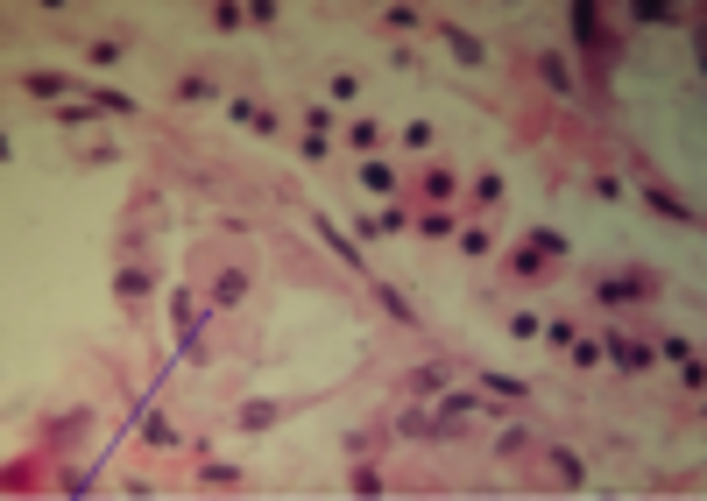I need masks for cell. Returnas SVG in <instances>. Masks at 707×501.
<instances>
[{
  "mask_svg": "<svg viewBox=\"0 0 707 501\" xmlns=\"http://www.w3.org/2000/svg\"><path fill=\"white\" fill-rule=\"evenodd\" d=\"M651 297H658V276H644V268H629V276H601V283H595V304H608V311L651 304Z\"/></svg>",
  "mask_w": 707,
  "mask_h": 501,
  "instance_id": "6da1fadb",
  "label": "cell"
},
{
  "mask_svg": "<svg viewBox=\"0 0 707 501\" xmlns=\"http://www.w3.org/2000/svg\"><path fill=\"white\" fill-rule=\"evenodd\" d=\"M601 360H616L623 374H644L658 360V346H644V339H629V332H601Z\"/></svg>",
  "mask_w": 707,
  "mask_h": 501,
  "instance_id": "7a4b0ae2",
  "label": "cell"
},
{
  "mask_svg": "<svg viewBox=\"0 0 707 501\" xmlns=\"http://www.w3.org/2000/svg\"><path fill=\"white\" fill-rule=\"evenodd\" d=\"M438 43H446V50L460 57L467 71H474V64H489V43H481V36H474L467 22H438Z\"/></svg>",
  "mask_w": 707,
  "mask_h": 501,
  "instance_id": "3957f363",
  "label": "cell"
},
{
  "mask_svg": "<svg viewBox=\"0 0 707 501\" xmlns=\"http://www.w3.org/2000/svg\"><path fill=\"white\" fill-rule=\"evenodd\" d=\"M637 198H644V205H651L658 219H680V226H701V205H686L680 191H665V184H644Z\"/></svg>",
  "mask_w": 707,
  "mask_h": 501,
  "instance_id": "277c9868",
  "label": "cell"
},
{
  "mask_svg": "<svg viewBox=\"0 0 707 501\" xmlns=\"http://www.w3.org/2000/svg\"><path fill=\"white\" fill-rule=\"evenodd\" d=\"M311 226H319V240H326V247L354 268V276H368V255H361V240H347V234H340V226L326 219V212H311Z\"/></svg>",
  "mask_w": 707,
  "mask_h": 501,
  "instance_id": "5b68a950",
  "label": "cell"
},
{
  "mask_svg": "<svg viewBox=\"0 0 707 501\" xmlns=\"http://www.w3.org/2000/svg\"><path fill=\"white\" fill-rule=\"evenodd\" d=\"M28 99H43V106H71V92H79V78H64V71H28Z\"/></svg>",
  "mask_w": 707,
  "mask_h": 501,
  "instance_id": "8992f818",
  "label": "cell"
},
{
  "mask_svg": "<svg viewBox=\"0 0 707 501\" xmlns=\"http://www.w3.org/2000/svg\"><path fill=\"white\" fill-rule=\"evenodd\" d=\"M573 43H580V50H608V28H601L595 0H573Z\"/></svg>",
  "mask_w": 707,
  "mask_h": 501,
  "instance_id": "52a82bcc",
  "label": "cell"
},
{
  "mask_svg": "<svg viewBox=\"0 0 707 501\" xmlns=\"http://www.w3.org/2000/svg\"><path fill=\"white\" fill-rule=\"evenodd\" d=\"M467 417H481V396H474V389L438 396V431H467Z\"/></svg>",
  "mask_w": 707,
  "mask_h": 501,
  "instance_id": "ba28073f",
  "label": "cell"
},
{
  "mask_svg": "<svg viewBox=\"0 0 707 501\" xmlns=\"http://www.w3.org/2000/svg\"><path fill=\"white\" fill-rule=\"evenodd\" d=\"M417 198H425V205H453V198H460V177H453V170H425V177H417Z\"/></svg>",
  "mask_w": 707,
  "mask_h": 501,
  "instance_id": "9c48e42d",
  "label": "cell"
},
{
  "mask_svg": "<svg viewBox=\"0 0 707 501\" xmlns=\"http://www.w3.org/2000/svg\"><path fill=\"white\" fill-rule=\"evenodd\" d=\"M340 141H347L354 156H375V149H382V128H375V120H368V113H354V120H347V134H340Z\"/></svg>",
  "mask_w": 707,
  "mask_h": 501,
  "instance_id": "30bf717a",
  "label": "cell"
},
{
  "mask_svg": "<svg viewBox=\"0 0 707 501\" xmlns=\"http://www.w3.org/2000/svg\"><path fill=\"white\" fill-rule=\"evenodd\" d=\"M538 71H544V85H552L559 99H573V92H580V85H573V64H566L559 50H544V57H538Z\"/></svg>",
  "mask_w": 707,
  "mask_h": 501,
  "instance_id": "8fae6325",
  "label": "cell"
},
{
  "mask_svg": "<svg viewBox=\"0 0 707 501\" xmlns=\"http://www.w3.org/2000/svg\"><path fill=\"white\" fill-rule=\"evenodd\" d=\"M121 57H128V36H92V43H85V64H100V71L121 64Z\"/></svg>",
  "mask_w": 707,
  "mask_h": 501,
  "instance_id": "7c38bea8",
  "label": "cell"
},
{
  "mask_svg": "<svg viewBox=\"0 0 707 501\" xmlns=\"http://www.w3.org/2000/svg\"><path fill=\"white\" fill-rule=\"evenodd\" d=\"M241 297H248V276H241V268H219V283H213V304H219V311H234Z\"/></svg>",
  "mask_w": 707,
  "mask_h": 501,
  "instance_id": "4fadbf2b",
  "label": "cell"
},
{
  "mask_svg": "<svg viewBox=\"0 0 707 501\" xmlns=\"http://www.w3.org/2000/svg\"><path fill=\"white\" fill-rule=\"evenodd\" d=\"M227 113H234V128H262V134H276V113H269V106H255V99H234Z\"/></svg>",
  "mask_w": 707,
  "mask_h": 501,
  "instance_id": "5bb4252c",
  "label": "cell"
},
{
  "mask_svg": "<svg viewBox=\"0 0 707 501\" xmlns=\"http://www.w3.org/2000/svg\"><path fill=\"white\" fill-rule=\"evenodd\" d=\"M198 480H206V487H213V495H234V487H241V466H227V459H206V474H198Z\"/></svg>",
  "mask_w": 707,
  "mask_h": 501,
  "instance_id": "9a60e30c",
  "label": "cell"
},
{
  "mask_svg": "<svg viewBox=\"0 0 707 501\" xmlns=\"http://www.w3.org/2000/svg\"><path fill=\"white\" fill-rule=\"evenodd\" d=\"M276 417H283V402H269V396H255V402H241V431H269Z\"/></svg>",
  "mask_w": 707,
  "mask_h": 501,
  "instance_id": "2e32d148",
  "label": "cell"
},
{
  "mask_svg": "<svg viewBox=\"0 0 707 501\" xmlns=\"http://www.w3.org/2000/svg\"><path fill=\"white\" fill-rule=\"evenodd\" d=\"M375 304H382L389 318H396V325H417V311H410V297L396 290V283H375Z\"/></svg>",
  "mask_w": 707,
  "mask_h": 501,
  "instance_id": "e0dca14e",
  "label": "cell"
},
{
  "mask_svg": "<svg viewBox=\"0 0 707 501\" xmlns=\"http://www.w3.org/2000/svg\"><path fill=\"white\" fill-rule=\"evenodd\" d=\"M85 99L100 106V113H128V120H135V99H128V92H113V85H85Z\"/></svg>",
  "mask_w": 707,
  "mask_h": 501,
  "instance_id": "ac0fdd59",
  "label": "cell"
},
{
  "mask_svg": "<svg viewBox=\"0 0 707 501\" xmlns=\"http://www.w3.org/2000/svg\"><path fill=\"white\" fill-rule=\"evenodd\" d=\"M481 389H489V396H502V402H531V389H523V381H517V374H481Z\"/></svg>",
  "mask_w": 707,
  "mask_h": 501,
  "instance_id": "d6986e66",
  "label": "cell"
},
{
  "mask_svg": "<svg viewBox=\"0 0 707 501\" xmlns=\"http://www.w3.org/2000/svg\"><path fill=\"white\" fill-rule=\"evenodd\" d=\"M523 240H531V247H538L544 262H552V255H573V240L559 234V226H531V234H523Z\"/></svg>",
  "mask_w": 707,
  "mask_h": 501,
  "instance_id": "ffe728a7",
  "label": "cell"
},
{
  "mask_svg": "<svg viewBox=\"0 0 707 501\" xmlns=\"http://www.w3.org/2000/svg\"><path fill=\"white\" fill-rule=\"evenodd\" d=\"M396 438H438V417H425V410H404V417H396Z\"/></svg>",
  "mask_w": 707,
  "mask_h": 501,
  "instance_id": "44dd1931",
  "label": "cell"
},
{
  "mask_svg": "<svg viewBox=\"0 0 707 501\" xmlns=\"http://www.w3.org/2000/svg\"><path fill=\"white\" fill-rule=\"evenodd\" d=\"M149 283H156L149 268H121V276H113V297H149Z\"/></svg>",
  "mask_w": 707,
  "mask_h": 501,
  "instance_id": "7402d4cb",
  "label": "cell"
},
{
  "mask_svg": "<svg viewBox=\"0 0 707 501\" xmlns=\"http://www.w3.org/2000/svg\"><path fill=\"white\" fill-rule=\"evenodd\" d=\"M417 234L446 240V234H453V212H446V205H425V212H417Z\"/></svg>",
  "mask_w": 707,
  "mask_h": 501,
  "instance_id": "603a6c76",
  "label": "cell"
},
{
  "mask_svg": "<svg viewBox=\"0 0 707 501\" xmlns=\"http://www.w3.org/2000/svg\"><path fill=\"white\" fill-rule=\"evenodd\" d=\"M361 191H396V170H389V162H361Z\"/></svg>",
  "mask_w": 707,
  "mask_h": 501,
  "instance_id": "cb8c5ba5",
  "label": "cell"
},
{
  "mask_svg": "<svg viewBox=\"0 0 707 501\" xmlns=\"http://www.w3.org/2000/svg\"><path fill=\"white\" fill-rule=\"evenodd\" d=\"M467 205H502V177H495V170H481V177H474V198H467Z\"/></svg>",
  "mask_w": 707,
  "mask_h": 501,
  "instance_id": "d4e9b609",
  "label": "cell"
},
{
  "mask_svg": "<svg viewBox=\"0 0 707 501\" xmlns=\"http://www.w3.org/2000/svg\"><path fill=\"white\" fill-rule=\"evenodd\" d=\"M552 474H559V487H580V480H587V466H580V459L559 445V452H552Z\"/></svg>",
  "mask_w": 707,
  "mask_h": 501,
  "instance_id": "484cf974",
  "label": "cell"
},
{
  "mask_svg": "<svg viewBox=\"0 0 707 501\" xmlns=\"http://www.w3.org/2000/svg\"><path fill=\"white\" fill-rule=\"evenodd\" d=\"M460 255H467V262L495 255V234H489V226H467V234H460Z\"/></svg>",
  "mask_w": 707,
  "mask_h": 501,
  "instance_id": "4316f807",
  "label": "cell"
},
{
  "mask_svg": "<svg viewBox=\"0 0 707 501\" xmlns=\"http://www.w3.org/2000/svg\"><path fill=\"white\" fill-rule=\"evenodd\" d=\"M510 276H544V255L531 240H517V255H510Z\"/></svg>",
  "mask_w": 707,
  "mask_h": 501,
  "instance_id": "83f0119b",
  "label": "cell"
},
{
  "mask_svg": "<svg viewBox=\"0 0 707 501\" xmlns=\"http://www.w3.org/2000/svg\"><path fill=\"white\" fill-rule=\"evenodd\" d=\"M410 389H425V396H438V389H446V360H425V368L410 374Z\"/></svg>",
  "mask_w": 707,
  "mask_h": 501,
  "instance_id": "f1b7e54d",
  "label": "cell"
},
{
  "mask_svg": "<svg viewBox=\"0 0 707 501\" xmlns=\"http://www.w3.org/2000/svg\"><path fill=\"white\" fill-rule=\"evenodd\" d=\"M142 438H149L156 452H170V445H177V423H170V417H149V423H142Z\"/></svg>",
  "mask_w": 707,
  "mask_h": 501,
  "instance_id": "f546056e",
  "label": "cell"
},
{
  "mask_svg": "<svg viewBox=\"0 0 707 501\" xmlns=\"http://www.w3.org/2000/svg\"><path fill=\"white\" fill-rule=\"evenodd\" d=\"M326 92H332V106H354V92H361V78H354V71H332V78H326Z\"/></svg>",
  "mask_w": 707,
  "mask_h": 501,
  "instance_id": "4dcf8cb0",
  "label": "cell"
},
{
  "mask_svg": "<svg viewBox=\"0 0 707 501\" xmlns=\"http://www.w3.org/2000/svg\"><path fill=\"white\" fill-rule=\"evenodd\" d=\"M637 22H680V7L672 0H637Z\"/></svg>",
  "mask_w": 707,
  "mask_h": 501,
  "instance_id": "1f68e13d",
  "label": "cell"
},
{
  "mask_svg": "<svg viewBox=\"0 0 707 501\" xmlns=\"http://www.w3.org/2000/svg\"><path fill=\"white\" fill-rule=\"evenodd\" d=\"M404 141H410V156H425L438 134H432V120H410V128H404Z\"/></svg>",
  "mask_w": 707,
  "mask_h": 501,
  "instance_id": "d6a6232c",
  "label": "cell"
},
{
  "mask_svg": "<svg viewBox=\"0 0 707 501\" xmlns=\"http://www.w3.org/2000/svg\"><path fill=\"white\" fill-rule=\"evenodd\" d=\"M347 487H354V495H382V487H389V480H382L375 466H354V480H347Z\"/></svg>",
  "mask_w": 707,
  "mask_h": 501,
  "instance_id": "836d02e7",
  "label": "cell"
},
{
  "mask_svg": "<svg viewBox=\"0 0 707 501\" xmlns=\"http://www.w3.org/2000/svg\"><path fill=\"white\" fill-rule=\"evenodd\" d=\"M382 28H396V36H404V28H425V15H417V7H389V15H382Z\"/></svg>",
  "mask_w": 707,
  "mask_h": 501,
  "instance_id": "e575fe53",
  "label": "cell"
},
{
  "mask_svg": "<svg viewBox=\"0 0 707 501\" xmlns=\"http://www.w3.org/2000/svg\"><path fill=\"white\" fill-rule=\"evenodd\" d=\"M177 99H213V78H198V71H185V78H177Z\"/></svg>",
  "mask_w": 707,
  "mask_h": 501,
  "instance_id": "d590c367",
  "label": "cell"
},
{
  "mask_svg": "<svg viewBox=\"0 0 707 501\" xmlns=\"http://www.w3.org/2000/svg\"><path fill=\"white\" fill-rule=\"evenodd\" d=\"M566 353H573V368H601V339H573Z\"/></svg>",
  "mask_w": 707,
  "mask_h": 501,
  "instance_id": "8d00e7d4",
  "label": "cell"
},
{
  "mask_svg": "<svg viewBox=\"0 0 707 501\" xmlns=\"http://www.w3.org/2000/svg\"><path fill=\"white\" fill-rule=\"evenodd\" d=\"M213 28H219V36H234V28H241V7H234V0H219V7H213Z\"/></svg>",
  "mask_w": 707,
  "mask_h": 501,
  "instance_id": "74e56055",
  "label": "cell"
},
{
  "mask_svg": "<svg viewBox=\"0 0 707 501\" xmlns=\"http://www.w3.org/2000/svg\"><path fill=\"white\" fill-rule=\"evenodd\" d=\"M298 149H304V162H326L332 156V134H304Z\"/></svg>",
  "mask_w": 707,
  "mask_h": 501,
  "instance_id": "f35d334b",
  "label": "cell"
},
{
  "mask_svg": "<svg viewBox=\"0 0 707 501\" xmlns=\"http://www.w3.org/2000/svg\"><path fill=\"white\" fill-rule=\"evenodd\" d=\"M510 332H517V339H538L544 318H538V311H517V318H510Z\"/></svg>",
  "mask_w": 707,
  "mask_h": 501,
  "instance_id": "ab89813d",
  "label": "cell"
},
{
  "mask_svg": "<svg viewBox=\"0 0 707 501\" xmlns=\"http://www.w3.org/2000/svg\"><path fill=\"white\" fill-rule=\"evenodd\" d=\"M680 381H686V389H693V396H701V381H707V368H701V353H693V360H680Z\"/></svg>",
  "mask_w": 707,
  "mask_h": 501,
  "instance_id": "60d3db41",
  "label": "cell"
}]
</instances>
